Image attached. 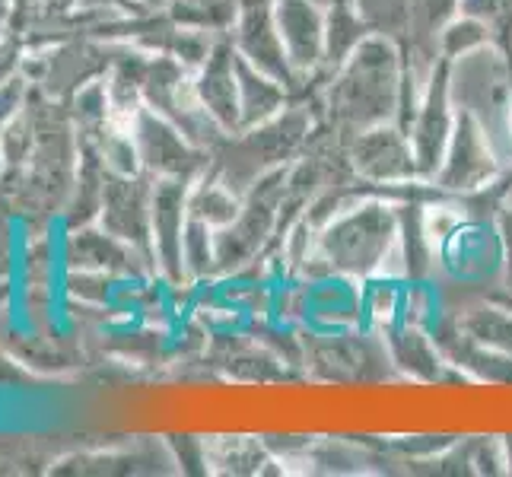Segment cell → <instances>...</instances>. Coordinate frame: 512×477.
<instances>
[{"label": "cell", "mask_w": 512, "mask_h": 477, "mask_svg": "<svg viewBox=\"0 0 512 477\" xmlns=\"http://www.w3.org/2000/svg\"><path fill=\"white\" fill-rule=\"evenodd\" d=\"M404 55L395 39L369 32L325 83L328 128L350 140L366 128L401 121Z\"/></svg>", "instance_id": "1"}, {"label": "cell", "mask_w": 512, "mask_h": 477, "mask_svg": "<svg viewBox=\"0 0 512 477\" xmlns=\"http://www.w3.org/2000/svg\"><path fill=\"white\" fill-rule=\"evenodd\" d=\"M506 172L500 150L493 147L490 134L481 128V121L458 109L443 166L433 175V188L446 198H474L497 185Z\"/></svg>", "instance_id": "2"}, {"label": "cell", "mask_w": 512, "mask_h": 477, "mask_svg": "<svg viewBox=\"0 0 512 477\" xmlns=\"http://www.w3.org/2000/svg\"><path fill=\"white\" fill-rule=\"evenodd\" d=\"M436 264L458 287H484L506 271L503 229L487 220L465 214L452 233L436 245Z\"/></svg>", "instance_id": "3"}, {"label": "cell", "mask_w": 512, "mask_h": 477, "mask_svg": "<svg viewBox=\"0 0 512 477\" xmlns=\"http://www.w3.org/2000/svg\"><path fill=\"white\" fill-rule=\"evenodd\" d=\"M347 163H350V172L357 175V182L373 185V188L404 191L423 182L417 172L411 137L398 121L353 134L347 140Z\"/></svg>", "instance_id": "4"}, {"label": "cell", "mask_w": 512, "mask_h": 477, "mask_svg": "<svg viewBox=\"0 0 512 477\" xmlns=\"http://www.w3.org/2000/svg\"><path fill=\"white\" fill-rule=\"evenodd\" d=\"M455 118H458V109H455V99L449 90V61H439L411 121H408V128H404L411 137L417 172L423 182H433L436 169L443 166Z\"/></svg>", "instance_id": "5"}, {"label": "cell", "mask_w": 512, "mask_h": 477, "mask_svg": "<svg viewBox=\"0 0 512 477\" xmlns=\"http://www.w3.org/2000/svg\"><path fill=\"white\" fill-rule=\"evenodd\" d=\"M274 23L299 83L325 64V7L319 0H274Z\"/></svg>", "instance_id": "6"}, {"label": "cell", "mask_w": 512, "mask_h": 477, "mask_svg": "<svg viewBox=\"0 0 512 477\" xmlns=\"http://www.w3.org/2000/svg\"><path fill=\"white\" fill-rule=\"evenodd\" d=\"M236 55L242 61H249L252 67L264 70V74H271L274 80H280L287 90H296L299 86V77L293 74L284 42H280L277 23H274V4L242 7L239 26H236Z\"/></svg>", "instance_id": "7"}, {"label": "cell", "mask_w": 512, "mask_h": 477, "mask_svg": "<svg viewBox=\"0 0 512 477\" xmlns=\"http://www.w3.org/2000/svg\"><path fill=\"white\" fill-rule=\"evenodd\" d=\"M290 90L271 74L252 67L249 61L239 58V112H242V128H255L264 121L277 118L287 109Z\"/></svg>", "instance_id": "8"}, {"label": "cell", "mask_w": 512, "mask_h": 477, "mask_svg": "<svg viewBox=\"0 0 512 477\" xmlns=\"http://www.w3.org/2000/svg\"><path fill=\"white\" fill-rule=\"evenodd\" d=\"M373 32L360 16V10L353 7V0H331L325 7V64L322 70L331 77L338 70L357 45Z\"/></svg>", "instance_id": "9"}, {"label": "cell", "mask_w": 512, "mask_h": 477, "mask_svg": "<svg viewBox=\"0 0 512 477\" xmlns=\"http://www.w3.org/2000/svg\"><path fill=\"white\" fill-rule=\"evenodd\" d=\"M484 45H493V29L487 20L471 13H458L455 20H449L446 29L439 32V58L443 61H458Z\"/></svg>", "instance_id": "10"}, {"label": "cell", "mask_w": 512, "mask_h": 477, "mask_svg": "<svg viewBox=\"0 0 512 477\" xmlns=\"http://www.w3.org/2000/svg\"><path fill=\"white\" fill-rule=\"evenodd\" d=\"M411 4L414 0H353V7L360 10L366 26L376 35H385V39L395 42H404V35H408Z\"/></svg>", "instance_id": "11"}, {"label": "cell", "mask_w": 512, "mask_h": 477, "mask_svg": "<svg viewBox=\"0 0 512 477\" xmlns=\"http://www.w3.org/2000/svg\"><path fill=\"white\" fill-rule=\"evenodd\" d=\"M500 443H503V462H506V471L512 474V436L500 439Z\"/></svg>", "instance_id": "12"}, {"label": "cell", "mask_w": 512, "mask_h": 477, "mask_svg": "<svg viewBox=\"0 0 512 477\" xmlns=\"http://www.w3.org/2000/svg\"><path fill=\"white\" fill-rule=\"evenodd\" d=\"M506 134H509V144H512V102H509V109H506Z\"/></svg>", "instance_id": "13"}]
</instances>
